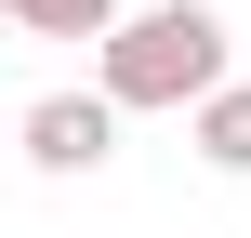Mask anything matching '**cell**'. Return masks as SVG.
<instances>
[{
  "label": "cell",
  "mask_w": 251,
  "mask_h": 238,
  "mask_svg": "<svg viewBox=\"0 0 251 238\" xmlns=\"http://www.w3.org/2000/svg\"><path fill=\"white\" fill-rule=\"evenodd\" d=\"M225 79H238V66H225V13H212V0H146V13H119V40L93 53V93H106L119 119H132V106H185V119H199Z\"/></svg>",
  "instance_id": "obj_1"
},
{
  "label": "cell",
  "mask_w": 251,
  "mask_h": 238,
  "mask_svg": "<svg viewBox=\"0 0 251 238\" xmlns=\"http://www.w3.org/2000/svg\"><path fill=\"white\" fill-rule=\"evenodd\" d=\"M185 132H199V159H212V172H251V79H225Z\"/></svg>",
  "instance_id": "obj_4"
},
{
  "label": "cell",
  "mask_w": 251,
  "mask_h": 238,
  "mask_svg": "<svg viewBox=\"0 0 251 238\" xmlns=\"http://www.w3.org/2000/svg\"><path fill=\"white\" fill-rule=\"evenodd\" d=\"M13 146H26L40 172H106V159H119V106H106V93H40V106L13 119Z\"/></svg>",
  "instance_id": "obj_2"
},
{
  "label": "cell",
  "mask_w": 251,
  "mask_h": 238,
  "mask_svg": "<svg viewBox=\"0 0 251 238\" xmlns=\"http://www.w3.org/2000/svg\"><path fill=\"white\" fill-rule=\"evenodd\" d=\"M0 13H13L26 40H93V53L119 40V0H0Z\"/></svg>",
  "instance_id": "obj_3"
},
{
  "label": "cell",
  "mask_w": 251,
  "mask_h": 238,
  "mask_svg": "<svg viewBox=\"0 0 251 238\" xmlns=\"http://www.w3.org/2000/svg\"><path fill=\"white\" fill-rule=\"evenodd\" d=\"M0 146H13V119H0Z\"/></svg>",
  "instance_id": "obj_5"
}]
</instances>
